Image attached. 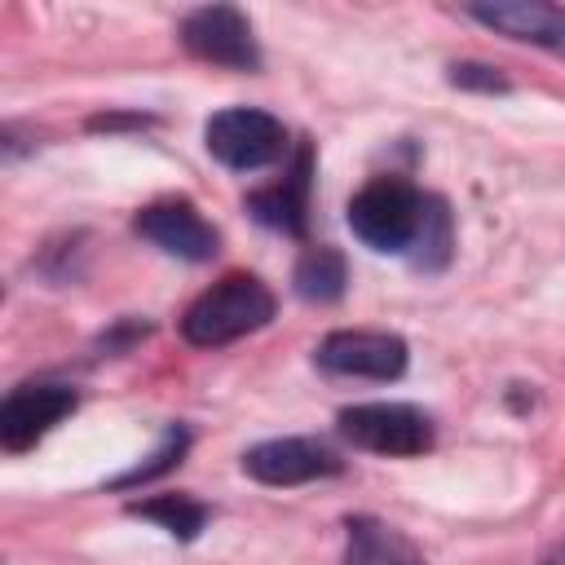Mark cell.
<instances>
[{
  "instance_id": "obj_1",
  "label": "cell",
  "mask_w": 565,
  "mask_h": 565,
  "mask_svg": "<svg viewBox=\"0 0 565 565\" xmlns=\"http://www.w3.org/2000/svg\"><path fill=\"white\" fill-rule=\"evenodd\" d=\"M274 318V296L260 278L252 274H225L221 282H212L181 318V335L199 349H216L230 344L256 327H265Z\"/></svg>"
},
{
  "instance_id": "obj_2",
  "label": "cell",
  "mask_w": 565,
  "mask_h": 565,
  "mask_svg": "<svg viewBox=\"0 0 565 565\" xmlns=\"http://www.w3.org/2000/svg\"><path fill=\"white\" fill-rule=\"evenodd\" d=\"M424 194L402 177H375L366 181L349 203V230L375 247V252H411L419 221H424Z\"/></svg>"
},
{
  "instance_id": "obj_3",
  "label": "cell",
  "mask_w": 565,
  "mask_h": 565,
  "mask_svg": "<svg viewBox=\"0 0 565 565\" xmlns=\"http://www.w3.org/2000/svg\"><path fill=\"white\" fill-rule=\"evenodd\" d=\"M340 433L375 455H424L433 446V419L411 402H362L340 411Z\"/></svg>"
},
{
  "instance_id": "obj_4",
  "label": "cell",
  "mask_w": 565,
  "mask_h": 565,
  "mask_svg": "<svg viewBox=\"0 0 565 565\" xmlns=\"http://www.w3.org/2000/svg\"><path fill=\"white\" fill-rule=\"evenodd\" d=\"M207 137V150L234 168V172H256L265 163H274L282 150H287V132L274 115L265 110H252V106H230V110H216L203 128Z\"/></svg>"
},
{
  "instance_id": "obj_5",
  "label": "cell",
  "mask_w": 565,
  "mask_h": 565,
  "mask_svg": "<svg viewBox=\"0 0 565 565\" xmlns=\"http://www.w3.org/2000/svg\"><path fill=\"white\" fill-rule=\"evenodd\" d=\"M181 44L203 57V62H216V66H230V71H256L260 66V49L252 40V26L238 9L230 4H207V9H194L185 22H181Z\"/></svg>"
},
{
  "instance_id": "obj_6",
  "label": "cell",
  "mask_w": 565,
  "mask_h": 565,
  "mask_svg": "<svg viewBox=\"0 0 565 565\" xmlns=\"http://www.w3.org/2000/svg\"><path fill=\"white\" fill-rule=\"evenodd\" d=\"M313 358L331 375L397 380L406 371V340L393 331H331Z\"/></svg>"
},
{
  "instance_id": "obj_7",
  "label": "cell",
  "mask_w": 565,
  "mask_h": 565,
  "mask_svg": "<svg viewBox=\"0 0 565 565\" xmlns=\"http://www.w3.org/2000/svg\"><path fill=\"white\" fill-rule=\"evenodd\" d=\"M243 472L265 486H300L340 472V455L313 437H274L243 455Z\"/></svg>"
},
{
  "instance_id": "obj_8",
  "label": "cell",
  "mask_w": 565,
  "mask_h": 565,
  "mask_svg": "<svg viewBox=\"0 0 565 565\" xmlns=\"http://www.w3.org/2000/svg\"><path fill=\"white\" fill-rule=\"evenodd\" d=\"M137 234L150 238L159 252L181 256V260H212L216 256V230L185 199H159V203L141 207Z\"/></svg>"
},
{
  "instance_id": "obj_9",
  "label": "cell",
  "mask_w": 565,
  "mask_h": 565,
  "mask_svg": "<svg viewBox=\"0 0 565 565\" xmlns=\"http://www.w3.org/2000/svg\"><path fill=\"white\" fill-rule=\"evenodd\" d=\"M75 411V393L62 384H26L0 406V441L4 450H31L53 424Z\"/></svg>"
},
{
  "instance_id": "obj_10",
  "label": "cell",
  "mask_w": 565,
  "mask_h": 565,
  "mask_svg": "<svg viewBox=\"0 0 565 565\" xmlns=\"http://www.w3.org/2000/svg\"><path fill=\"white\" fill-rule=\"evenodd\" d=\"M477 22L512 35V40H530L543 44L552 53H565V9L543 4V0H494V4H472L468 9Z\"/></svg>"
},
{
  "instance_id": "obj_11",
  "label": "cell",
  "mask_w": 565,
  "mask_h": 565,
  "mask_svg": "<svg viewBox=\"0 0 565 565\" xmlns=\"http://www.w3.org/2000/svg\"><path fill=\"white\" fill-rule=\"evenodd\" d=\"M344 565H428V561L419 556V547L402 530H393L375 516H353Z\"/></svg>"
},
{
  "instance_id": "obj_12",
  "label": "cell",
  "mask_w": 565,
  "mask_h": 565,
  "mask_svg": "<svg viewBox=\"0 0 565 565\" xmlns=\"http://www.w3.org/2000/svg\"><path fill=\"white\" fill-rule=\"evenodd\" d=\"M305 190H309V154H300L296 172L282 185L252 194V216L282 234H305Z\"/></svg>"
},
{
  "instance_id": "obj_13",
  "label": "cell",
  "mask_w": 565,
  "mask_h": 565,
  "mask_svg": "<svg viewBox=\"0 0 565 565\" xmlns=\"http://www.w3.org/2000/svg\"><path fill=\"white\" fill-rule=\"evenodd\" d=\"M344 282H349V269H344V256L335 247H309L296 260V291L305 300H318V305L340 300Z\"/></svg>"
},
{
  "instance_id": "obj_14",
  "label": "cell",
  "mask_w": 565,
  "mask_h": 565,
  "mask_svg": "<svg viewBox=\"0 0 565 565\" xmlns=\"http://www.w3.org/2000/svg\"><path fill=\"white\" fill-rule=\"evenodd\" d=\"M128 512H132V516H146V521H154V525H163V530L177 534V539H194V534L203 530V521H207V508L194 503V499H185V494H159V499L132 503Z\"/></svg>"
},
{
  "instance_id": "obj_15",
  "label": "cell",
  "mask_w": 565,
  "mask_h": 565,
  "mask_svg": "<svg viewBox=\"0 0 565 565\" xmlns=\"http://www.w3.org/2000/svg\"><path fill=\"white\" fill-rule=\"evenodd\" d=\"M450 79L455 84H463V88H508L503 84V75H494L490 66H477V62H463V66H450Z\"/></svg>"
},
{
  "instance_id": "obj_16",
  "label": "cell",
  "mask_w": 565,
  "mask_h": 565,
  "mask_svg": "<svg viewBox=\"0 0 565 565\" xmlns=\"http://www.w3.org/2000/svg\"><path fill=\"white\" fill-rule=\"evenodd\" d=\"M547 565H565V543H561V547H556V552L547 556Z\"/></svg>"
}]
</instances>
